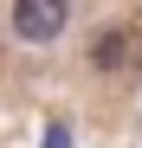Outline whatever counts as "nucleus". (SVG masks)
<instances>
[{"mask_svg":"<svg viewBox=\"0 0 142 148\" xmlns=\"http://www.w3.org/2000/svg\"><path fill=\"white\" fill-rule=\"evenodd\" d=\"M65 19H71L65 0H13V32L26 39V45H52L65 32Z\"/></svg>","mask_w":142,"mask_h":148,"instance_id":"f257e3e1","label":"nucleus"},{"mask_svg":"<svg viewBox=\"0 0 142 148\" xmlns=\"http://www.w3.org/2000/svg\"><path fill=\"white\" fill-rule=\"evenodd\" d=\"M129 45H136L129 32H103V39H97V52H90V58H97L103 71H110V64H129Z\"/></svg>","mask_w":142,"mask_h":148,"instance_id":"f03ea898","label":"nucleus"}]
</instances>
